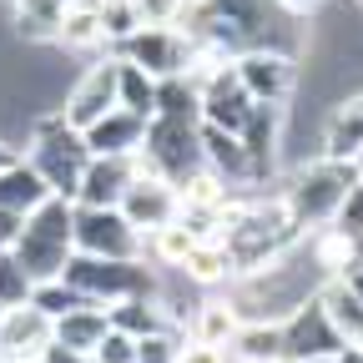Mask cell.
Wrapping results in <instances>:
<instances>
[{
  "label": "cell",
  "instance_id": "cell-1",
  "mask_svg": "<svg viewBox=\"0 0 363 363\" xmlns=\"http://www.w3.org/2000/svg\"><path fill=\"white\" fill-rule=\"evenodd\" d=\"M71 222H76V202H66V197H45L40 207L26 212L21 233L11 242V257L26 267L30 283H45V278H61L66 272V262L76 252Z\"/></svg>",
  "mask_w": 363,
  "mask_h": 363
},
{
  "label": "cell",
  "instance_id": "cell-2",
  "mask_svg": "<svg viewBox=\"0 0 363 363\" xmlns=\"http://www.w3.org/2000/svg\"><path fill=\"white\" fill-rule=\"evenodd\" d=\"M26 162L40 172V182L51 187V197H66L76 202V187H81V172L91 162V147H86V136L76 126L61 121V111H51L45 121L30 126L26 136Z\"/></svg>",
  "mask_w": 363,
  "mask_h": 363
},
{
  "label": "cell",
  "instance_id": "cell-3",
  "mask_svg": "<svg viewBox=\"0 0 363 363\" xmlns=\"http://www.w3.org/2000/svg\"><path fill=\"white\" fill-rule=\"evenodd\" d=\"M61 278L86 293L91 303H121V298H136V293H152L157 288V267H147V257H86V252H71Z\"/></svg>",
  "mask_w": 363,
  "mask_h": 363
},
{
  "label": "cell",
  "instance_id": "cell-4",
  "mask_svg": "<svg viewBox=\"0 0 363 363\" xmlns=\"http://www.w3.org/2000/svg\"><path fill=\"white\" fill-rule=\"evenodd\" d=\"M353 182H358L353 162L313 157V162H303V167L293 172V187H283V202L293 207L298 227L308 233V227H318V222H333V212H338V202L348 197Z\"/></svg>",
  "mask_w": 363,
  "mask_h": 363
},
{
  "label": "cell",
  "instance_id": "cell-5",
  "mask_svg": "<svg viewBox=\"0 0 363 363\" xmlns=\"http://www.w3.org/2000/svg\"><path fill=\"white\" fill-rule=\"evenodd\" d=\"M233 71L242 81V91L252 101H267V106H288L303 86V66L298 56L278 51V45H247V51L233 56Z\"/></svg>",
  "mask_w": 363,
  "mask_h": 363
},
{
  "label": "cell",
  "instance_id": "cell-6",
  "mask_svg": "<svg viewBox=\"0 0 363 363\" xmlns=\"http://www.w3.org/2000/svg\"><path fill=\"white\" fill-rule=\"evenodd\" d=\"M76 252L86 257H147V233L121 217V207H81L76 202V222H71Z\"/></svg>",
  "mask_w": 363,
  "mask_h": 363
},
{
  "label": "cell",
  "instance_id": "cell-7",
  "mask_svg": "<svg viewBox=\"0 0 363 363\" xmlns=\"http://www.w3.org/2000/svg\"><path fill=\"white\" fill-rule=\"evenodd\" d=\"M142 152L157 162L162 177L182 182L187 172L202 167V121H197V116H152Z\"/></svg>",
  "mask_w": 363,
  "mask_h": 363
},
{
  "label": "cell",
  "instance_id": "cell-8",
  "mask_svg": "<svg viewBox=\"0 0 363 363\" xmlns=\"http://www.w3.org/2000/svg\"><path fill=\"white\" fill-rule=\"evenodd\" d=\"M111 51L131 66H142L147 76L167 81V76H182L187 66V51H192V30L182 26H136L126 40H116Z\"/></svg>",
  "mask_w": 363,
  "mask_h": 363
},
{
  "label": "cell",
  "instance_id": "cell-9",
  "mask_svg": "<svg viewBox=\"0 0 363 363\" xmlns=\"http://www.w3.org/2000/svg\"><path fill=\"white\" fill-rule=\"evenodd\" d=\"M116 71H121V56H116V51H106V56L91 61V66L71 81L66 101L56 106V111H61V121H66V126H76V131H86L91 121H101V116L116 106Z\"/></svg>",
  "mask_w": 363,
  "mask_h": 363
},
{
  "label": "cell",
  "instance_id": "cell-10",
  "mask_svg": "<svg viewBox=\"0 0 363 363\" xmlns=\"http://www.w3.org/2000/svg\"><path fill=\"white\" fill-rule=\"evenodd\" d=\"M56 343V318L40 313L30 298L26 303H11L0 313V363H30V358H45V348Z\"/></svg>",
  "mask_w": 363,
  "mask_h": 363
},
{
  "label": "cell",
  "instance_id": "cell-11",
  "mask_svg": "<svg viewBox=\"0 0 363 363\" xmlns=\"http://www.w3.org/2000/svg\"><path fill=\"white\" fill-rule=\"evenodd\" d=\"M116 207H121V217L136 227V233H157V227L182 217L177 182L172 177H142V172H131V182H126V192H121Z\"/></svg>",
  "mask_w": 363,
  "mask_h": 363
},
{
  "label": "cell",
  "instance_id": "cell-12",
  "mask_svg": "<svg viewBox=\"0 0 363 363\" xmlns=\"http://www.w3.org/2000/svg\"><path fill=\"white\" fill-rule=\"evenodd\" d=\"M338 348H343V333L328 323L318 293L283 318V358H333Z\"/></svg>",
  "mask_w": 363,
  "mask_h": 363
},
{
  "label": "cell",
  "instance_id": "cell-13",
  "mask_svg": "<svg viewBox=\"0 0 363 363\" xmlns=\"http://www.w3.org/2000/svg\"><path fill=\"white\" fill-rule=\"evenodd\" d=\"M197 111H202V126L233 131V136L242 131V121H247V111H252V96L242 91V81H238L233 66H222L212 81L197 86Z\"/></svg>",
  "mask_w": 363,
  "mask_h": 363
},
{
  "label": "cell",
  "instance_id": "cell-14",
  "mask_svg": "<svg viewBox=\"0 0 363 363\" xmlns=\"http://www.w3.org/2000/svg\"><path fill=\"white\" fill-rule=\"evenodd\" d=\"M283 131H288V106L252 101V111H247V121H242V131H238V142H242V152L252 157L257 182H267L272 162H278V152H283Z\"/></svg>",
  "mask_w": 363,
  "mask_h": 363
},
{
  "label": "cell",
  "instance_id": "cell-15",
  "mask_svg": "<svg viewBox=\"0 0 363 363\" xmlns=\"http://www.w3.org/2000/svg\"><path fill=\"white\" fill-rule=\"evenodd\" d=\"M81 136H86L91 157H131L136 147L147 142V116H136L126 106H111L101 121H91Z\"/></svg>",
  "mask_w": 363,
  "mask_h": 363
},
{
  "label": "cell",
  "instance_id": "cell-16",
  "mask_svg": "<svg viewBox=\"0 0 363 363\" xmlns=\"http://www.w3.org/2000/svg\"><path fill=\"white\" fill-rule=\"evenodd\" d=\"M126 182H131V157H91L86 172H81L76 202L81 207H116Z\"/></svg>",
  "mask_w": 363,
  "mask_h": 363
},
{
  "label": "cell",
  "instance_id": "cell-17",
  "mask_svg": "<svg viewBox=\"0 0 363 363\" xmlns=\"http://www.w3.org/2000/svg\"><path fill=\"white\" fill-rule=\"evenodd\" d=\"M51 45H66V51H111L106 40V21H101V0H81V6H61V21H56V40Z\"/></svg>",
  "mask_w": 363,
  "mask_h": 363
},
{
  "label": "cell",
  "instance_id": "cell-18",
  "mask_svg": "<svg viewBox=\"0 0 363 363\" xmlns=\"http://www.w3.org/2000/svg\"><path fill=\"white\" fill-rule=\"evenodd\" d=\"M363 147V91H353L348 101H338L323 121V157L333 162H353V152Z\"/></svg>",
  "mask_w": 363,
  "mask_h": 363
},
{
  "label": "cell",
  "instance_id": "cell-19",
  "mask_svg": "<svg viewBox=\"0 0 363 363\" xmlns=\"http://www.w3.org/2000/svg\"><path fill=\"white\" fill-rule=\"evenodd\" d=\"M177 272H182V278H187L192 288L212 293V288H222V283H233V278H238V262H233V252H227L222 242L197 238V247L187 252V262H182Z\"/></svg>",
  "mask_w": 363,
  "mask_h": 363
},
{
  "label": "cell",
  "instance_id": "cell-20",
  "mask_svg": "<svg viewBox=\"0 0 363 363\" xmlns=\"http://www.w3.org/2000/svg\"><path fill=\"white\" fill-rule=\"evenodd\" d=\"M106 328H111L106 308H101V303H81V308H71V313L56 318V343L71 348V353H86V358H91V348L101 343Z\"/></svg>",
  "mask_w": 363,
  "mask_h": 363
},
{
  "label": "cell",
  "instance_id": "cell-21",
  "mask_svg": "<svg viewBox=\"0 0 363 363\" xmlns=\"http://www.w3.org/2000/svg\"><path fill=\"white\" fill-rule=\"evenodd\" d=\"M45 197H51V187L40 182V172L26 157H16V162L0 167V207H6V212H30Z\"/></svg>",
  "mask_w": 363,
  "mask_h": 363
},
{
  "label": "cell",
  "instance_id": "cell-22",
  "mask_svg": "<svg viewBox=\"0 0 363 363\" xmlns=\"http://www.w3.org/2000/svg\"><path fill=\"white\" fill-rule=\"evenodd\" d=\"M318 303H323L328 323L343 333V343H358L363 338V298L343 278H323V283H318Z\"/></svg>",
  "mask_w": 363,
  "mask_h": 363
},
{
  "label": "cell",
  "instance_id": "cell-23",
  "mask_svg": "<svg viewBox=\"0 0 363 363\" xmlns=\"http://www.w3.org/2000/svg\"><path fill=\"white\" fill-rule=\"evenodd\" d=\"M238 323H242V313H238V303L233 298H202L197 308H192V323H187V338H202V343H233V333H238Z\"/></svg>",
  "mask_w": 363,
  "mask_h": 363
},
{
  "label": "cell",
  "instance_id": "cell-24",
  "mask_svg": "<svg viewBox=\"0 0 363 363\" xmlns=\"http://www.w3.org/2000/svg\"><path fill=\"white\" fill-rule=\"evenodd\" d=\"M192 247H197V233L182 217L167 222V227H157V233H147V262L152 267H182Z\"/></svg>",
  "mask_w": 363,
  "mask_h": 363
},
{
  "label": "cell",
  "instance_id": "cell-25",
  "mask_svg": "<svg viewBox=\"0 0 363 363\" xmlns=\"http://www.w3.org/2000/svg\"><path fill=\"white\" fill-rule=\"evenodd\" d=\"M106 318H111V328H121V333H131V338H142V333H152V328H162V323H167V313L157 308V298H152V293H136V298L111 303V308H106Z\"/></svg>",
  "mask_w": 363,
  "mask_h": 363
},
{
  "label": "cell",
  "instance_id": "cell-26",
  "mask_svg": "<svg viewBox=\"0 0 363 363\" xmlns=\"http://www.w3.org/2000/svg\"><path fill=\"white\" fill-rule=\"evenodd\" d=\"M116 106H126V111L152 121V111H157V76H147L142 66L121 61V71H116Z\"/></svg>",
  "mask_w": 363,
  "mask_h": 363
},
{
  "label": "cell",
  "instance_id": "cell-27",
  "mask_svg": "<svg viewBox=\"0 0 363 363\" xmlns=\"http://www.w3.org/2000/svg\"><path fill=\"white\" fill-rule=\"evenodd\" d=\"M227 348L238 358H283V323H247L242 318Z\"/></svg>",
  "mask_w": 363,
  "mask_h": 363
},
{
  "label": "cell",
  "instance_id": "cell-28",
  "mask_svg": "<svg viewBox=\"0 0 363 363\" xmlns=\"http://www.w3.org/2000/svg\"><path fill=\"white\" fill-rule=\"evenodd\" d=\"M56 21H61V0H16V30L26 40H56Z\"/></svg>",
  "mask_w": 363,
  "mask_h": 363
},
{
  "label": "cell",
  "instance_id": "cell-29",
  "mask_svg": "<svg viewBox=\"0 0 363 363\" xmlns=\"http://www.w3.org/2000/svg\"><path fill=\"white\" fill-rule=\"evenodd\" d=\"M182 343H187V328L162 323V328H152V333L136 338V363H177Z\"/></svg>",
  "mask_w": 363,
  "mask_h": 363
},
{
  "label": "cell",
  "instance_id": "cell-30",
  "mask_svg": "<svg viewBox=\"0 0 363 363\" xmlns=\"http://www.w3.org/2000/svg\"><path fill=\"white\" fill-rule=\"evenodd\" d=\"M30 303H35L40 313L61 318V313H71V308H81V303H91V298H86V293H76L66 278H45V283H30Z\"/></svg>",
  "mask_w": 363,
  "mask_h": 363
},
{
  "label": "cell",
  "instance_id": "cell-31",
  "mask_svg": "<svg viewBox=\"0 0 363 363\" xmlns=\"http://www.w3.org/2000/svg\"><path fill=\"white\" fill-rule=\"evenodd\" d=\"M142 26H182L192 16V0H131Z\"/></svg>",
  "mask_w": 363,
  "mask_h": 363
},
{
  "label": "cell",
  "instance_id": "cell-32",
  "mask_svg": "<svg viewBox=\"0 0 363 363\" xmlns=\"http://www.w3.org/2000/svg\"><path fill=\"white\" fill-rule=\"evenodd\" d=\"M26 298H30V278H26V267L11 257V247H0V308L26 303Z\"/></svg>",
  "mask_w": 363,
  "mask_h": 363
},
{
  "label": "cell",
  "instance_id": "cell-33",
  "mask_svg": "<svg viewBox=\"0 0 363 363\" xmlns=\"http://www.w3.org/2000/svg\"><path fill=\"white\" fill-rule=\"evenodd\" d=\"M91 363H136V338L121 328H106L101 343L91 348Z\"/></svg>",
  "mask_w": 363,
  "mask_h": 363
},
{
  "label": "cell",
  "instance_id": "cell-34",
  "mask_svg": "<svg viewBox=\"0 0 363 363\" xmlns=\"http://www.w3.org/2000/svg\"><path fill=\"white\" fill-rule=\"evenodd\" d=\"M333 227H343V233L353 238V242H363V177L348 187V197L338 202V212H333Z\"/></svg>",
  "mask_w": 363,
  "mask_h": 363
},
{
  "label": "cell",
  "instance_id": "cell-35",
  "mask_svg": "<svg viewBox=\"0 0 363 363\" xmlns=\"http://www.w3.org/2000/svg\"><path fill=\"white\" fill-rule=\"evenodd\" d=\"M177 363H238L233 348H222V343H202V338H187L177 353Z\"/></svg>",
  "mask_w": 363,
  "mask_h": 363
},
{
  "label": "cell",
  "instance_id": "cell-36",
  "mask_svg": "<svg viewBox=\"0 0 363 363\" xmlns=\"http://www.w3.org/2000/svg\"><path fill=\"white\" fill-rule=\"evenodd\" d=\"M21 222H26V212H6V207H0V247H11V242H16Z\"/></svg>",
  "mask_w": 363,
  "mask_h": 363
},
{
  "label": "cell",
  "instance_id": "cell-37",
  "mask_svg": "<svg viewBox=\"0 0 363 363\" xmlns=\"http://www.w3.org/2000/svg\"><path fill=\"white\" fill-rule=\"evenodd\" d=\"M278 6H283L288 16H318V11L328 6V0H278Z\"/></svg>",
  "mask_w": 363,
  "mask_h": 363
},
{
  "label": "cell",
  "instance_id": "cell-38",
  "mask_svg": "<svg viewBox=\"0 0 363 363\" xmlns=\"http://www.w3.org/2000/svg\"><path fill=\"white\" fill-rule=\"evenodd\" d=\"M45 363H91L86 353H71V348H61V343H51L45 348Z\"/></svg>",
  "mask_w": 363,
  "mask_h": 363
},
{
  "label": "cell",
  "instance_id": "cell-39",
  "mask_svg": "<svg viewBox=\"0 0 363 363\" xmlns=\"http://www.w3.org/2000/svg\"><path fill=\"white\" fill-rule=\"evenodd\" d=\"M333 363H363V348H358V343H343V348L333 353Z\"/></svg>",
  "mask_w": 363,
  "mask_h": 363
},
{
  "label": "cell",
  "instance_id": "cell-40",
  "mask_svg": "<svg viewBox=\"0 0 363 363\" xmlns=\"http://www.w3.org/2000/svg\"><path fill=\"white\" fill-rule=\"evenodd\" d=\"M6 162H16V147H11V142H0V167H6Z\"/></svg>",
  "mask_w": 363,
  "mask_h": 363
},
{
  "label": "cell",
  "instance_id": "cell-41",
  "mask_svg": "<svg viewBox=\"0 0 363 363\" xmlns=\"http://www.w3.org/2000/svg\"><path fill=\"white\" fill-rule=\"evenodd\" d=\"M283 363H333V358H283Z\"/></svg>",
  "mask_w": 363,
  "mask_h": 363
},
{
  "label": "cell",
  "instance_id": "cell-42",
  "mask_svg": "<svg viewBox=\"0 0 363 363\" xmlns=\"http://www.w3.org/2000/svg\"><path fill=\"white\" fill-rule=\"evenodd\" d=\"M353 172H358V177H363V147H358V152H353Z\"/></svg>",
  "mask_w": 363,
  "mask_h": 363
},
{
  "label": "cell",
  "instance_id": "cell-43",
  "mask_svg": "<svg viewBox=\"0 0 363 363\" xmlns=\"http://www.w3.org/2000/svg\"><path fill=\"white\" fill-rule=\"evenodd\" d=\"M238 363H283V358H238Z\"/></svg>",
  "mask_w": 363,
  "mask_h": 363
},
{
  "label": "cell",
  "instance_id": "cell-44",
  "mask_svg": "<svg viewBox=\"0 0 363 363\" xmlns=\"http://www.w3.org/2000/svg\"><path fill=\"white\" fill-rule=\"evenodd\" d=\"M61 6H81V0H61Z\"/></svg>",
  "mask_w": 363,
  "mask_h": 363
},
{
  "label": "cell",
  "instance_id": "cell-45",
  "mask_svg": "<svg viewBox=\"0 0 363 363\" xmlns=\"http://www.w3.org/2000/svg\"><path fill=\"white\" fill-rule=\"evenodd\" d=\"M101 6H116V0H101Z\"/></svg>",
  "mask_w": 363,
  "mask_h": 363
},
{
  "label": "cell",
  "instance_id": "cell-46",
  "mask_svg": "<svg viewBox=\"0 0 363 363\" xmlns=\"http://www.w3.org/2000/svg\"><path fill=\"white\" fill-rule=\"evenodd\" d=\"M192 6H207V0H192Z\"/></svg>",
  "mask_w": 363,
  "mask_h": 363
},
{
  "label": "cell",
  "instance_id": "cell-47",
  "mask_svg": "<svg viewBox=\"0 0 363 363\" xmlns=\"http://www.w3.org/2000/svg\"><path fill=\"white\" fill-rule=\"evenodd\" d=\"M30 363H45V358H30Z\"/></svg>",
  "mask_w": 363,
  "mask_h": 363
},
{
  "label": "cell",
  "instance_id": "cell-48",
  "mask_svg": "<svg viewBox=\"0 0 363 363\" xmlns=\"http://www.w3.org/2000/svg\"><path fill=\"white\" fill-rule=\"evenodd\" d=\"M358 348H363V338H358Z\"/></svg>",
  "mask_w": 363,
  "mask_h": 363
},
{
  "label": "cell",
  "instance_id": "cell-49",
  "mask_svg": "<svg viewBox=\"0 0 363 363\" xmlns=\"http://www.w3.org/2000/svg\"><path fill=\"white\" fill-rule=\"evenodd\" d=\"M0 313H6V308H0Z\"/></svg>",
  "mask_w": 363,
  "mask_h": 363
},
{
  "label": "cell",
  "instance_id": "cell-50",
  "mask_svg": "<svg viewBox=\"0 0 363 363\" xmlns=\"http://www.w3.org/2000/svg\"><path fill=\"white\" fill-rule=\"evenodd\" d=\"M358 6H363V0H358Z\"/></svg>",
  "mask_w": 363,
  "mask_h": 363
}]
</instances>
